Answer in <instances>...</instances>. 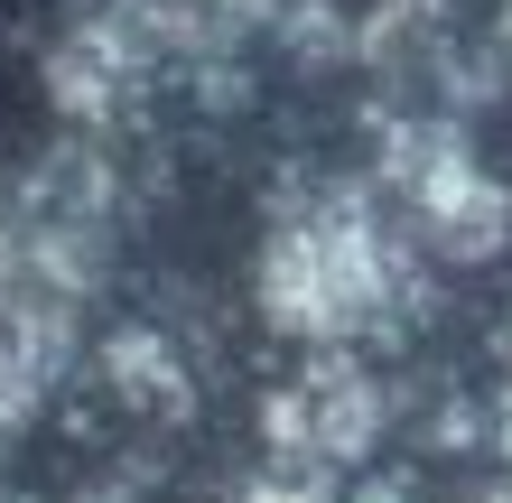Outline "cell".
<instances>
[{
    "mask_svg": "<svg viewBox=\"0 0 512 503\" xmlns=\"http://www.w3.org/2000/svg\"><path fill=\"white\" fill-rule=\"evenodd\" d=\"M410 252L419 243L382 215V196L336 177V187L298 196L270 224V243L252 261V308L270 336H289L308 354L364 345L410 308Z\"/></svg>",
    "mask_w": 512,
    "mask_h": 503,
    "instance_id": "6da1fadb",
    "label": "cell"
},
{
    "mask_svg": "<svg viewBox=\"0 0 512 503\" xmlns=\"http://www.w3.org/2000/svg\"><path fill=\"white\" fill-rule=\"evenodd\" d=\"M382 187L401 196L410 243L438 261H494L512 243V187L475 159L457 122H391L382 131Z\"/></svg>",
    "mask_w": 512,
    "mask_h": 503,
    "instance_id": "7a4b0ae2",
    "label": "cell"
},
{
    "mask_svg": "<svg viewBox=\"0 0 512 503\" xmlns=\"http://www.w3.org/2000/svg\"><path fill=\"white\" fill-rule=\"evenodd\" d=\"M122 10L140 19V38L159 56H224L270 19L261 0H122Z\"/></svg>",
    "mask_w": 512,
    "mask_h": 503,
    "instance_id": "8992f818",
    "label": "cell"
},
{
    "mask_svg": "<svg viewBox=\"0 0 512 503\" xmlns=\"http://www.w3.org/2000/svg\"><path fill=\"white\" fill-rule=\"evenodd\" d=\"M466 503H512V476H503V485H485V494H466Z\"/></svg>",
    "mask_w": 512,
    "mask_h": 503,
    "instance_id": "9c48e42d",
    "label": "cell"
},
{
    "mask_svg": "<svg viewBox=\"0 0 512 503\" xmlns=\"http://www.w3.org/2000/svg\"><path fill=\"white\" fill-rule=\"evenodd\" d=\"M75 308L66 289H0V429H19L28 410L47 401V382L66 373V345H75Z\"/></svg>",
    "mask_w": 512,
    "mask_h": 503,
    "instance_id": "5b68a950",
    "label": "cell"
},
{
    "mask_svg": "<svg viewBox=\"0 0 512 503\" xmlns=\"http://www.w3.org/2000/svg\"><path fill=\"white\" fill-rule=\"evenodd\" d=\"M149 56H159V47L140 38V19L122 10V0L75 10V19L47 38V103L66 112L75 131H103V122H122V112L140 103Z\"/></svg>",
    "mask_w": 512,
    "mask_h": 503,
    "instance_id": "277c9868",
    "label": "cell"
},
{
    "mask_svg": "<svg viewBox=\"0 0 512 503\" xmlns=\"http://www.w3.org/2000/svg\"><path fill=\"white\" fill-rule=\"evenodd\" d=\"M233 503H326V476H308V466H261Z\"/></svg>",
    "mask_w": 512,
    "mask_h": 503,
    "instance_id": "52a82bcc",
    "label": "cell"
},
{
    "mask_svg": "<svg viewBox=\"0 0 512 503\" xmlns=\"http://www.w3.org/2000/svg\"><path fill=\"white\" fill-rule=\"evenodd\" d=\"M494 364H503V438H512V317H503V336H494Z\"/></svg>",
    "mask_w": 512,
    "mask_h": 503,
    "instance_id": "ba28073f",
    "label": "cell"
},
{
    "mask_svg": "<svg viewBox=\"0 0 512 503\" xmlns=\"http://www.w3.org/2000/svg\"><path fill=\"white\" fill-rule=\"evenodd\" d=\"M391 420L382 382L354 364V354H308L280 392L261 401V438H270V466H308V476H336V466L373 457V438Z\"/></svg>",
    "mask_w": 512,
    "mask_h": 503,
    "instance_id": "3957f363",
    "label": "cell"
}]
</instances>
